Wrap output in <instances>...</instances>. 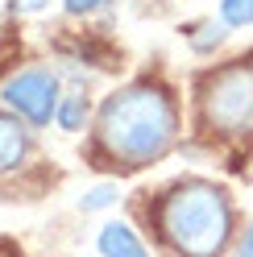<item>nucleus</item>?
Masks as SVG:
<instances>
[{
	"label": "nucleus",
	"mask_w": 253,
	"mask_h": 257,
	"mask_svg": "<svg viewBox=\"0 0 253 257\" xmlns=\"http://www.w3.org/2000/svg\"><path fill=\"white\" fill-rule=\"evenodd\" d=\"M91 116V104H87V95L83 91H67L58 100V112H54V124L62 128V133H79V128L87 124Z\"/></svg>",
	"instance_id": "nucleus-7"
},
{
	"label": "nucleus",
	"mask_w": 253,
	"mask_h": 257,
	"mask_svg": "<svg viewBox=\"0 0 253 257\" xmlns=\"http://www.w3.org/2000/svg\"><path fill=\"white\" fill-rule=\"evenodd\" d=\"M0 100H5L25 124L34 128H46L58 112V100H62V87H58V75L50 67H25L17 75L5 79L0 87Z\"/></svg>",
	"instance_id": "nucleus-4"
},
{
	"label": "nucleus",
	"mask_w": 253,
	"mask_h": 257,
	"mask_svg": "<svg viewBox=\"0 0 253 257\" xmlns=\"http://www.w3.org/2000/svg\"><path fill=\"white\" fill-rule=\"evenodd\" d=\"M96 249L104 257H150V249L141 245V236L133 232V224H124V220H108L100 236H96Z\"/></svg>",
	"instance_id": "nucleus-6"
},
{
	"label": "nucleus",
	"mask_w": 253,
	"mask_h": 257,
	"mask_svg": "<svg viewBox=\"0 0 253 257\" xmlns=\"http://www.w3.org/2000/svg\"><path fill=\"white\" fill-rule=\"evenodd\" d=\"M224 38H228V25H224V21H203L195 34H191V50H195V54H212Z\"/></svg>",
	"instance_id": "nucleus-8"
},
{
	"label": "nucleus",
	"mask_w": 253,
	"mask_h": 257,
	"mask_svg": "<svg viewBox=\"0 0 253 257\" xmlns=\"http://www.w3.org/2000/svg\"><path fill=\"white\" fill-rule=\"evenodd\" d=\"M179 141V104L162 83L137 79L112 91L96 112V150L112 166L137 170L166 158Z\"/></svg>",
	"instance_id": "nucleus-1"
},
{
	"label": "nucleus",
	"mask_w": 253,
	"mask_h": 257,
	"mask_svg": "<svg viewBox=\"0 0 253 257\" xmlns=\"http://www.w3.org/2000/svg\"><path fill=\"white\" fill-rule=\"evenodd\" d=\"M29 158V128L17 112H0V174H13Z\"/></svg>",
	"instance_id": "nucleus-5"
},
{
	"label": "nucleus",
	"mask_w": 253,
	"mask_h": 257,
	"mask_svg": "<svg viewBox=\"0 0 253 257\" xmlns=\"http://www.w3.org/2000/svg\"><path fill=\"white\" fill-rule=\"evenodd\" d=\"M199 124L216 137H249L253 133V54H241L199 79L195 91Z\"/></svg>",
	"instance_id": "nucleus-3"
},
{
	"label": "nucleus",
	"mask_w": 253,
	"mask_h": 257,
	"mask_svg": "<svg viewBox=\"0 0 253 257\" xmlns=\"http://www.w3.org/2000/svg\"><path fill=\"white\" fill-rule=\"evenodd\" d=\"M108 5H112V0H62V9H67L71 17H91V13H100Z\"/></svg>",
	"instance_id": "nucleus-11"
},
{
	"label": "nucleus",
	"mask_w": 253,
	"mask_h": 257,
	"mask_svg": "<svg viewBox=\"0 0 253 257\" xmlns=\"http://www.w3.org/2000/svg\"><path fill=\"white\" fill-rule=\"evenodd\" d=\"M116 199H120V187L116 183H96L83 199H79V212H104V207H112Z\"/></svg>",
	"instance_id": "nucleus-9"
},
{
	"label": "nucleus",
	"mask_w": 253,
	"mask_h": 257,
	"mask_svg": "<svg viewBox=\"0 0 253 257\" xmlns=\"http://www.w3.org/2000/svg\"><path fill=\"white\" fill-rule=\"evenodd\" d=\"M232 257H253V220L241 228V236H236V245H232Z\"/></svg>",
	"instance_id": "nucleus-12"
},
{
	"label": "nucleus",
	"mask_w": 253,
	"mask_h": 257,
	"mask_svg": "<svg viewBox=\"0 0 253 257\" xmlns=\"http://www.w3.org/2000/svg\"><path fill=\"white\" fill-rule=\"evenodd\" d=\"M46 0H13V13H42Z\"/></svg>",
	"instance_id": "nucleus-13"
},
{
	"label": "nucleus",
	"mask_w": 253,
	"mask_h": 257,
	"mask_svg": "<svg viewBox=\"0 0 253 257\" xmlns=\"http://www.w3.org/2000/svg\"><path fill=\"white\" fill-rule=\"evenodd\" d=\"M154 228L175 257H224L236 232V207L224 187L208 179L170 183L150 207Z\"/></svg>",
	"instance_id": "nucleus-2"
},
{
	"label": "nucleus",
	"mask_w": 253,
	"mask_h": 257,
	"mask_svg": "<svg viewBox=\"0 0 253 257\" xmlns=\"http://www.w3.org/2000/svg\"><path fill=\"white\" fill-rule=\"evenodd\" d=\"M220 21H224L228 29L253 25V0H220Z\"/></svg>",
	"instance_id": "nucleus-10"
}]
</instances>
